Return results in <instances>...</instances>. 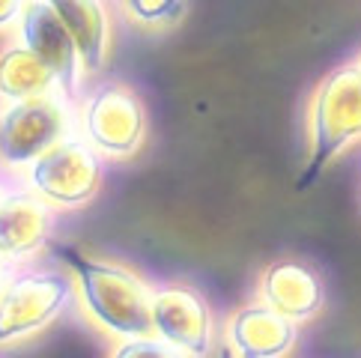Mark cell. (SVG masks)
<instances>
[{
  "instance_id": "7c38bea8",
  "label": "cell",
  "mask_w": 361,
  "mask_h": 358,
  "mask_svg": "<svg viewBox=\"0 0 361 358\" xmlns=\"http://www.w3.org/2000/svg\"><path fill=\"white\" fill-rule=\"evenodd\" d=\"M60 21L69 27L78 54L84 63V75L105 72L114 42V27L105 0H48Z\"/></svg>"
},
{
  "instance_id": "8992f818",
  "label": "cell",
  "mask_w": 361,
  "mask_h": 358,
  "mask_svg": "<svg viewBox=\"0 0 361 358\" xmlns=\"http://www.w3.org/2000/svg\"><path fill=\"white\" fill-rule=\"evenodd\" d=\"M27 183L54 209H81L102 188V156L81 135H66L30 164Z\"/></svg>"
},
{
  "instance_id": "4fadbf2b",
  "label": "cell",
  "mask_w": 361,
  "mask_h": 358,
  "mask_svg": "<svg viewBox=\"0 0 361 358\" xmlns=\"http://www.w3.org/2000/svg\"><path fill=\"white\" fill-rule=\"evenodd\" d=\"M60 90L54 72L45 66V60L27 48L21 39L0 48V101H21Z\"/></svg>"
},
{
  "instance_id": "9a60e30c",
  "label": "cell",
  "mask_w": 361,
  "mask_h": 358,
  "mask_svg": "<svg viewBox=\"0 0 361 358\" xmlns=\"http://www.w3.org/2000/svg\"><path fill=\"white\" fill-rule=\"evenodd\" d=\"M111 355L117 358H132V355H152V358H185L179 352L173 343H167L164 338H159L156 331L149 335H140V338H128V340H120L117 347L111 350Z\"/></svg>"
},
{
  "instance_id": "5bb4252c",
  "label": "cell",
  "mask_w": 361,
  "mask_h": 358,
  "mask_svg": "<svg viewBox=\"0 0 361 358\" xmlns=\"http://www.w3.org/2000/svg\"><path fill=\"white\" fill-rule=\"evenodd\" d=\"M120 9L128 24L149 33H159V30H173L183 24L188 12V0H120Z\"/></svg>"
},
{
  "instance_id": "8fae6325",
  "label": "cell",
  "mask_w": 361,
  "mask_h": 358,
  "mask_svg": "<svg viewBox=\"0 0 361 358\" xmlns=\"http://www.w3.org/2000/svg\"><path fill=\"white\" fill-rule=\"evenodd\" d=\"M257 299H263L275 311L302 326L322 314L326 287H322V278L314 266L283 257L263 268L260 284H257Z\"/></svg>"
},
{
  "instance_id": "3957f363",
  "label": "cell",
  "mask_w": 361,
  "mask_h": 358,
  "mask_svg": "<svg viewBox=\"0 0 361 358\" xmlns=\"http://www.w3.org/2000/svg\"><path fill=\"white\" fill-rule=\"evenodd\" d=\"M78 135L102 159L126 161L137 156L149 135L144 99L126 81H102L78 108Z\"/></svg>"
},
{
  "instance_id": "ac0fdd59",
  "label": "cell",
  "mask_w": 361,
  "mask_h": 358,
  "mask_svg": "<svg viewBox=\"0 0 361 358\" xmlns=\"http://www.w3.org/2000/svg\"><path fill=\"white\" fill-rule=\"evenodd\" d=\"M358 60H361V54H358Z\"/></svg>"
},
{
  "instance_id": "5b68a950",
  "label": "cell",
  "mask_w": 361,
  "mask_h": 358,
  "mask_svg": "<svg viewBox=\"0 0 361 358\" xmlns=\"http://www.w3.org/2000/svg\"><path fill=\"white\" fill-rule=\"evenodd\" d=\"M66 135H72V99L60 90L6 101L0 108V168L27 171Z\"/></svg>"
},
{
  "instance_id": "52a82bcc",
  "label": "cell",
  "mask_w": 361,
  "mask_h": 358,
  "mask_svg": "<svg viewBox=\"0 0 361 358\" xmlns=\"http://www.w3.org/2000/svg\"><path fill=\"white\" fill-rule=\"evenodd\" d=\"M152 331L191 358L209 355L215 343V316L206 296L185 284L167 280L152 287Z\"/></svg>"
},
{
  "instance_id": "e0dca14e",
  "label": "cell",
  "mask_w": 361,
  "mask_h": 358,
  "mask_svg": "<svg viewBox=\"0 0 361 358\" xmlns=\"http://www.w3.org/2000/svg\"><path fill=\"white\" fill-rule=\"evenodd\" d=\"M16 266H18V263H12V260H6L4 254H0V290H4L6 280H9L12 275H16Z\"/></svg>"
},
{
  "instance_id": "9c48e42d",
  "label": "cell",
  "mask_w": 361,
  "mask_h": 358,
  "mask_svg": "<svg viewBox=\"0 0 361 358\" xmlns=\"http://www.w3.org/2000/svg\"><path fill=\"white\" fill-rule=\"evenodd\" d=\"M224 340L242 358H281L299 343V323L257 299L224 319Z\"/></svg>"
},
{
  "instance_id": "ba28073f",
  "label": "cell",
  "mask_w": 361,
  "mask_h": 358,
  "mask_svg": "<svg viewBox=\"0 0 361 358\" xmlns=\"http://www.w3.org/2000/svg\"><path fill=\"white\" fill-rule=\"evenodd\" d=\"M18 39L45 60V66L54 72L63 96L72 101L81 96L84 63L78 54V45H75L69 27L60 21V16L48 0H27L18 21Z\"/></svg>"
},
{
  "instance_id": "30bf717a",
  "label": "cell",
  "mask_w": 361,
  "mask_h": 358,
  "mask_svg": "<svg viewBox=\"0 0 361 358\" xmlns=\"http://www.w3.org/2000/svg\"><path fill=\"white\" fill-rule=\"evenodd\" d=\"M57 209L36 191H9L0 195V254L12 263L36 257L51 245Z\"/></svg>"
},
{
  "instance_id": "2e32d148",
  "label": "cell",
  "mask_w": 361,
  "mask_h": 358,
  "mask_svg": "<svg viewBox=\"0 0 361 358\" xmlns=\"http://www.w3.org/2000/svg\"><path fill=\"white\" fill-rule=\"evenodd\" d=\"M24 6H27V0H0V33L18 30Z\"/></svg>"
},
{
  "instance_id": "7a4b0ae2",
  "label": "cell",
  "mask_w": 361,
  "mask_h": 358,
  "mask_svg": "<svg viewBox=\"0 0 361 358\" xmlns=\"http://www.w3.org/2000/svg\"><path fill=\"white\" fill-rule=\"evenodd\" d=\"M307 161L299 191H307L329 164L361 140V60L329 69L307 96Z\"/></svg>"
},
{
  "instance_id": "6da1fadb",
  "label": "cell",
  "mask_w": 361,
  "mask_h": 358,
  "mask_svg": "<svg viewBox=\"0 0 361 358\" xmlns=\"http://www.w3.org/2000/svg\"><path fill=\"white\" fill-rule=\"evenodd\" d=\"M60 263L75 278V299L81 316L99 335L114 340L140 338L152 331V287L128 263L90 257L81 248L54 245Z\"/></svg>"
},
{
  "instance_id": "277c9868",
  "label": "cell",
  "mask_w": 361,
  "mask_h": 358,
  "mask_svg": "<svg viewBox=\"0 0 361 358\" xmlns=\"http://www.w3.org/2000/svg\"><path fill=\"white\" fill-rule=\"evenodd\" d=\"M75 299V278L63 268H33L12 275L0 290V347L21 340L57 323Z\"/></svg>"
}]
</instances>
